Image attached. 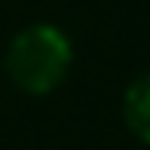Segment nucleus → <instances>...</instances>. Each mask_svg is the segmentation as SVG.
<instances>
[{
    "mask_svg": "<svg viewBox=\"0 0 150 150\" xmlns=\"http://www.w3.org/2000/svg\"><path fill=\"white\" fill-rule=\"evenodd\" d=\"M74 64V43L58 25L37 22L12 37L6 49V74L28 95H49L64 83Z\"/></svg>",
    "mask_w": 150,
    "mask_h": 150,
    "instance_id": "nucleus-1",
    "label": "nucleus"
},
{
    "mask_svg": "<svg viewBox=\"0 0 150 150\" xmlns=\"http://www.w3.org/2000/svg\"><path fill=\"white\" fill-rule=\"evenodd\" d=\"M122 117H126L129 132L138 141L150 144V74H141L129 83L122 95Z\"/></svg>",
    "mask_w": 150,
    "mask_h": 150,
    "instance_id": "nucleus-2",
    "label": "nucleus"
}]
</instances>
